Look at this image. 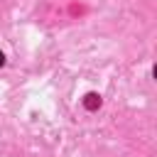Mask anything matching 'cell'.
Returning <instances> with one entry per match:
<instances>
[{"mask_svg":"<svg viewBox=\"0 0 157 157\" xmlns=\"http://www.w3.org/2000/svg\"><path fill=\"white\" fill-rule=\"evenodd\" d=\"M83 105H86L88 110H96V108L101 105V96H98V93H88V96L83 98Z\"/></svg>","mask_w":157,"mask_h":157,"instance_id":"cell-1","label":"cell"},{"mask_svg":"<svg viewBox=\"0 0 157 157\" xmlns=\"http://www.w3.org/2000/svg\"><path fill=\"white\" fill-rule=\"evenodd\" d=\"M2 64H5V54L0 52V66H2Z\"/></svg>","mask_w":157,"mask_h":157,"instance_id":"cell-2","label":"cell"}]
</instances>
